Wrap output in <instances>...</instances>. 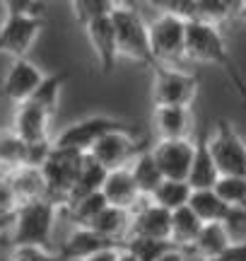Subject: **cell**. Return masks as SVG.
<instances>
[{
  "mask_svg": "<svg viewBox=\"0 0 246 261\" xmlns=\"http://www.w3.org/2000/svg\"><path fill=\"white\" fill-rule=\"evenodd\" d=\"M60 215V205L51 198H39L17 205L15 227L10 232V247H44L51 249L53 227Z\"/></svg>",
  "mask_w": 246,
  "mask_h": 261,
  "instance_id": "obj_1",
  "label": "cell"
},
{
  "mask_svg": "<svg viewBox=\"0 0 246 261\" xmlns=\"http://www.w3.org/2000/svg\"><path fill=\"white\" fill-rule=\"evenodd\" d=\"M150 51L155 65H179L186 61V19L171 12H160L147 22Z\"/></svg>",
  "mask_w": 246,
  "mask_h": 261,
  "instance_id": "obj_2",
  "label": "cell"
},
{
  "mask_svg": "<svg viewBox=\"0 0 246 261\" xmlns=\"http://www.w3.org/2000/svg\"><path fill=\"white\" fill-rule=\"evenodd\" d=\"M111 24H114L116 41H118V54L123 58H128V61L140 65H155L152 51H150L147 22L135 10V5L133 8H114Z\"/></svg>",
  "mask_w": 246,
  "mask_h": 261,
  "instance_id": "obj_3",
  "label": "cell"
},
{
  "mask_svg": "<svg viewBox=\"0 0 246 261\" xmlns=\"http://www.w3.org/2000/svg\"><path fill=\"white\" fill-rule=\"evenodd\" d=\"M186 61L227 68L232 63L227 39L218 24L186 19Z\"/></svg>",
  "mask_w": 246,
  "mask_h": 261,
  "instance_id": "obj_4",
  "label": "cell"
},
{
  "mask_svg": "<svg viewBox=\"0 0 246 261\" xmlns=\"http://www.w3.org/2000/svg\"><path fill=\"white\" fill-rule=\"evenodd\" d=\"M85 152H77V150H63V148H53L48 152V158L41 165V174L46 181V198L56 201L58 205L66 203L68 194L73 191L77 181V174L82 169L85 162Z\"/></svg>",
  "mask_w": 246,
  "mask_h": 261,
  "instance_id": "obj_5",
  "label": "cell"
},
{
  "mask_svg": "<svg viewBox=\"0 0 246 261\" xmlns=\"http://www.w3.org/2000/svg\"><path fill=\"white\" fill-rule=\"evenodd\" d=\"M200 80L196 73L179 65H155L152 75V104L191 107L198 97Z\"/></svg>",
  "mask_w": 246,
  "mask_h": 261,
  "instance_id": "obj_6",
  "label": "cell"
},
{
  "mask_svg": "<svg viewBox=\"0 0 246 261\" xmlns=\"http://www.w3.org/2000/svg\"><path fill=\"white\" fill-rule=\"evenodd\" d=\"M121 128H133V126L121 121V119H116V116H109V114H95V116H85V119L66 126L63 130H58L56 136L51 138V143H53V148L77 150V152L87 155L102 136H106L109 130H121Z\"/></svg>",
  "mask_w": 246,
  "mask_h": 261,
  "instance_id": "obj_7",
  "label": "cell"
},
{
  "mask_svg": "<svg viewBox=\"0 0 246 261\" xmlns=\"http://www.w3.org/2000/svg\"><path fill=\"white\" fill-rule=\"evenodd\" d=\"M210 152L220 174H246V140L227 119H218L212 133H208Z\"/></svg>",
  "mask_w": 246,
  "mask_h": 261,
  "instance_id": "obj_8",
  "label": "cell"
},
{
  "mask_svg": "<svg viewBox=\"0 0 246 261\" xmlns=\"http://www.w3.org/2000/svg\"><path fill=\"white\" fill-rule=\"evenodd\" d=\"M41 15H5L0 22V54L15 58H27L44 29Z\"/></svg>",
  "mask_w": 246,
  "mask_h": 261,
  "instance_id": "obj_9",
  "label": "cell"
},
{
  "mask_svg": "<svg viewBox=\"0 0 246 261\" xmlns=\"http://www.w3.org/2000/svg\"><path fill=\"white\" fill-rule=\"evenodd\" d=\"M135 128H121V130H109L106 136L97 140L92 150L87 152L92 160H97L104 169H118L128 167L133 162V158L145 150L147 145L133 136Z\"/></svg>",
  "mask_w": 246,
  "mask_h": 261,
  "instance_id": "obj_10",
  "label": "cell"
},
{
  "mask_svg": "<svg viewBox=\"0 0 246 261\" xmlns=\"http://www.w3.org/2000/svg\"><path fill=\"white\" fill-rule=\"evenodd\" d=\"M152 158L164 179H189L196 140L191 138H160L150 145Z\"/></svg>",
  "mask_w": 246,
  "mask_h": 261,
  "instance_id": "obj_11",
  "label": "cell"
},
{
  "mask_svg": "<svg viewBox=\"0 0 246 261\" xmlns=\"http://www.w3.org/2000/svg\"><path fill=\"white\" fill-rule=\"evenodd\" d=\"M41 80H44V73L29 58H15L3 85H0V94L15 104L27 102V99H32V94L37 92Z\"/></svg>",
  "mask_w": 246,
  "mask_h": 261,
  "instance_id": "obj_12",
  "label": "cell"
},
{
  "mask_svg": "<svg viewBox=\"0 0 246 261\" xmlns=\"http://www.w3.org/2000/svg\"><path fill=\"white\" fill-rule=\"evenodd\" d=\"M85 29L87 34V41L89 46L95 51V58H97V65L102 73H111L114 65L118 63V41H116V32H114V24H111V15L109 17H99L95 22H89Z\"/></svg>",
  "mask_w": 246,
  "mask_h": 261,
  "instance_id": "obj_13",
  "label": "cell"
},
{
  "mask_svg": "<svg viewBox=\"0 0 246 261\" xmlns=\"http://www.w3.org/2000/svg\"><path fill=\"white\" fill-rule=\"evenodd\" d=\"M51 114L44 112L39 104L32 99L15 104V114H12V130L17 133L24 143H41V140H51L48 126H51Z\"/></svg>",
  "mask_w": 246,
  "mask_h": 261,
  "instance_id": "obj_14",
  "label": "cell"
},
{
  "mask_svg": "<svg viewBox=\"0 0 246 261\" xmlns=\"http://www.w3.org/2000/svg\"><path fill=\"white\" fill-rule=\"evenodd\" d=\"M169 230H171V211L152 203L150 198H145L131 213V234L155 237V240H169Z\"/></svg>",
  "mask_w": 246,
  "mask_h": 261,
  "instance_id": "obj_15",
  "label": "cell"
},
{
  "mask_svg": "<svg viewBox=\"0 0 246 261\" xmlns=\"http://www.w3.org/2000/svg\"><path fill=\"white\" fill-rule=\"evenodd\" d=\"M102 194H104L109 205L126 208V211H131V213L145 201L140 196V191H138V187H135V181H133L131 169L128 167L109 169L104 184H102Z\"/></svg>",
  "mask_w": 246,
  "mask_h": 261,
  "instance_id": "obj_16",
  "label": "cell"
},
{
  "mask_svg": "<svg viewBox=\"0 0 246 261\" xmlns=\"http://www.w3.org/2000/svg\"><path fill=\"white\" fill-rule=\"evenodd\" d=\"M109 247H118V244L104 240L92 227H77V225H73L70 234L60 242V247L56 252L63 261H82L87 256H92V254L102 252V249H109Z\"/></svg>",
  "mask_w": 246,
  "mask_h": 261,
  "instance_id": "obj_17",
  "label": "cell"
},
{
  "mask_svg": "<svg viewBox=\"0 0 246 261\" xmlns=\"http://www.w3.org/2000/svg\"><path fill=\"white\" fill-rule=\"evenodd\" d=\"M152 121L160 138H189L193 128L191 107H176V104H155Z\"/></svg>",
  "mask_w": 246,
  "mask_h": 261,
  "instance_id": "obj_18",
  "label": "cell"
},
{
  "mask_svg": "<svg viewBox=\"0 0 246 261\" xmlns=\"http://www.w3.org/2000/svg\"><path fill=\"white\" fill-rule=\"evenodd\" d=\"M218 179H220V169L215 165L212 152H210L208 133L203 130L196 138V152H193V162H191V172L186 181L191 184V189H212Z\"/></svg>",
  "mask_w": 246,
  "mask_h": 261,
  "instance_id": "obj_19",
  "label": "cell"
},
{
  "mask_svg": "<svg viewBox=\"0 0 246 261\" xmlns=\"http://www.w3.org/2000/svg\"><path fill=\"white\" fill-rule=\"evenodd\" d=\"M10 181V187L17 196V203H29V201H39V198H46V181H44V174L39 167H29V165H22V167L12 169L5 174Z\"/></svg>",
  "mask_w": 246,
  "mask_h": 261,
  "instance_id": "obj_20",
  "label": "cell"
},
{
  "mask_svg": "<svg viewBox=\"0 0 246 261\" xmlns=\"http://www.w3.org/2000/svg\"><path fill=\"white\" fill-rule=\"evenodd\" d=\"M89 227L102 234L104 240L121 247L126 242V237L131 234V211L116 208V205H106L104 211L95 218V223L89 225Z\"/></svg>",
  "mask_w": 246,
  "mask_h": 261,
  "instance_id": "obj_21",
  "label": "cell"
},
{
  "mask_svg": "<svg viewBox=\"0 0 246 261\" xmlns=\"http://www.w3.org/2000/svg\"><path fill=\"white\" fill-rule=\"evenodd\" d=\"M229 244H232V240H229L225 225L222 223H203V227H200V232H198V237H196L193 247L189 249V254L198 256L200 261H212L215 256H220V254L225 252Z\"/></svg>",
  "mask_w": 246,
  "mask_h": 261,
  "instance_id": "obj_22",
  "label": "cell"
},
{
  "mask_svg": "<svg viewBox=\"0 0 246 261\" xmlns=\"http://www.w3.org/2000/svg\"><path fill=\"white\" fill-rule=\"evenodd\" d=\"M128 169H131V177H133V181H135V187H138L142 198H150L152 191L157 189V184L164 179L160 167H157V162H155V158H152L150 148L140 150V152L133 158L131 165H128Z\"/></svg>",
  "mask_w": 246,
  "mask_h": 261,
  "instance_id": "obj_23",
  "label": "cell"
},
{
  "mask_svg": "<svg viewBox=\"0 0 246 261\" xmlns=\"http://www.w3.org/2000/svg\"><path fill=\"white\" fill-rule=\"evenodd\" d=\"M200 227V218L193 211H191L189 205H183V208H176V211H171V230H169V242L174 247H179V249H186L189 252L193 242H196V237H198Z\"/></svg>",
  "mask_w": 246,
  "mask_h": 261,
  "instance_id": "obj_24",
  "label": "cell"
},
{
  "mask_svg": "<svg viewBox=\"0 0 246 261\" xmlns=\"http://www.w3.org/2000/svg\"><path fill=\"white\" fill-rule=\"evenodd\" d=\"M189 208L200 218V223H222L229 213V205L215 194V189H193Z\"/></svg>",
  "mask_w": 246,
  "mask_h": 261,
  "instance_id": "obj_25",
  "label": "cell"
},
{
  "mask_svg": "<svg viewBox=\"0 0 246 261\" xmlns=\"http://www.w3.org/2000/svg\"><path fill=\"white\" fill-rule=\"evenodd\" d=\"M106 198L102 191H95V194L89 196H82V198H77V201H70V203L60 205V213L68 215V220L77 227H89V225L95 223V218L102 211L106 208Z\"/></svg>",
  "mask_w": 246,
  "mask_h": 261,
  "instance_id": "obj_26",
  "label": "cell"
},
{
  "mask_svg": "<svg viewBox=\"0 0 246 261\" xmlns=\"http://www.w3.org/2000/svg\"><path fill=\"white\" fill-rule=\"evenodd\" d=\"M68 80H70V70H56V73L44 75V80L37 87V92L32 94V102L39 104L44 112H48L53 116L58 104H60V92H63Z\"/></svg>",
  "mask_w": 246,
  "mask_h": 261,
  "instance_id": "obj_27",
  "label": "cell"
},
{
  "mask_svg": "<svg viewBox=\"0 0 246 261\" xmlns=\"http://www.w3.org/2000/svg\"><path fill=\"white\" fill-rule=\"evenodd\" d=\"M191 184L186 179H162L157 189L152 191L150 201L152 203L162 205L167 211H176V208H183L189 205V198H191Z\"/></svg>",
  "mask_w": 246,
  "mask_h": 261,
  "instance_id": "obj_28",
  "label": "cell"
},
{
  "mask_svg": "<svg viewBox=\"0 0 246 261\" xmlns=\"http://www.w3.org/2000/svg\"><path fill=\"white\" fill-rule=\"evenodd\" d=\"M106 172H109V169H104L97 160H92L89 155H87L85 162H82V169H80V174H77L75 187H73V191H70L68 198H66V203L77 201V198H82V196L95 194V191H102V184H104V179H106Z\"/></svg>",
  "mask_w": 246,
  "mask_h": 261,
  "instance_id": "obj_29",
  "label": "cell"
},
{
  "mask_svg": "<svg viewBox=\"0 0 246 261\" xmlns=\"http://www.w3.org/2000/svg\"><path fill=\"white\" fill-rule=\"evenodd\" d=\"M27 165V143L15 130H0V167L3 174Z\"/></svg>",
  "mask_w": 246,
  "mask_h": 261,
  "instance_id": "obj_30",
  "label": "cell"
},
{
  "mask_svg": "<svg viewBox=\"0 0 246 261\" xmlns=\"http://www.w3.org/2000/svg\"><path fill=\"white\" fill-rule=\"evenodd\" d=\"M126 252H131L138 261H157L162 254L171 249L174 244L169 240H155V237H138V234H131L126 237V242L121 244Z\"/></svg>",
  "mask_w": 246,
  "mask_h": 261,
  "instance_id": "obj_31",
  "label": "cell"
},
{
  "mask_svg": "<svg viewBox=\"0 0 246 261\" xmlns=\"http://www.w3.org/2000/svg\"><path fill=\"white\" fill-rule=\"evenodd\" d=\"M212 189H215V194L229 208L246 205V177H239V174H220V179L215 181Z\"/></svg>",
  "mask_w": 246,
  "mask_h": 261,
  "instance_id": "obj_32",
  "label": "cell"
},
{
  "mask_svg": "<svg viewBox=\"0 0 246 261\" xmlns=\"http://www.w3.org/2000/svg\"><path fill=\"white\" fill-rule=\"evenodd\" d=\"M70 8H73L77 24L87 27L89 22L99 17H109L114 12V3L111 0H70Z\"/></svg>",
  "mask_w": 246,
  "mask_h": 261,
  "instance_id": "obj_33",
  "label": "cell"
},
{
  "mask_svg": "<svg viewBox=\"0 0 246 261\" xmlns=\"http://www.w3.org/2000/svg\"><path fill=\"white\" fill-rule=\"evenodd\" d=\"M232 242H246V205L229 208L227 218L222 220Z\"/></svg>",
  "mask_w": 246,
  "mask_h": 261,
  "instance_id": "obj_34",
  "label": "cell"
},
{
  "mask_svg": "<svg viewBox=\"0 0 246 261\" xmlns=\"http://www.w3.org/2000/svg\"><path fill=\"white\" fill-rule=\"evenodd\" d=\"M8 261H63L53 249L44 247H10Z\"/></svg>",
  "mask_w": 246,
  "mask_h": 261,
  "instance_id": "obj_35",
  "label": "cell"
},
{
  "mask_svg": "<svg viewBox=\"0 0 246 261\" xmlns=\"http://www.w3.org/2000/svg\"><path fill=\"white\" fill-rule=\"evenodd\" d=\"M5 15H41V0H0Z\"/></svg>",
  "mask_w": 246,
  "mask_h": 261,
  "instance_id": "obj_36",
  "label": "cell"
},
{
  "mask_svg": "<svg viewBox=\"0 0 246 261\" xmlns=\"http://www.w3.org/2000/svg\"><path fill=\"white\" fill-rule=\"evenodd\" d=\"M17 196H15V191H12V187H10L8 177L3 174L0 177V211H5V213H15L17 211Z\"/></svg>",
  "mask_w": 246,
  "mask_h": 261,
  "instance_id": "obj_37",
  "label": "cell"
},
{
  "mask_svg": "<svg viewBox=\"0 0 246 261\" xmlns=\"http://www.w3.org/2000/svg\"><path fill=\"white\" fill-rule=\"evenodd\" d=\"M212 261H246V242H232L225 252Z\"/></svg>",
  "mask_w": 246,
  "mask_h": 261,
  "instance_id": "obj_38",
  "label": "cell"
},
{
  "mask_svg": "<svg viewBox=\"0 0 246 261\" xmlns=\"http://www.w3.org/2000/svg\"><path fill=\"white\" fill-rule=\"evenodd\" d=\"M225 70H227L229 80H232V85H234V90H237L239 97H241V102L246 104V80L241 77V75H239V68L234 65V61H232V63H229L227 68H225Z\"/></svg>",
  "mask_w": 246,
  "mask_h": 261,
  "instance_id": "obj_39",
  "label": "cell"
},
{
  "mask_svg": "<svg viewBox=\"0 0 246 261\" xmlns=\"http://www.w3.org/2000/svg\"><path fill=\"white\" fill-rule=\"evenodd\" d=\"M157 261H191V254L186 249H179V247H171L167 252L162 254Z\"/></svg>",
  "mask_w": 246,
  "mask_h": 261,
  "instance_id": "obj_40",
  "label": "cell"
},
{
  "mask_svg": "<svg viewBox=\"0 0 246 261\" xmlns=\"http://www.w3.org/2000/svg\"><path fill=\"white\" fill-rule=\"evenodd\" d=\"M118 249L121 247H109V249H102V252L92 254V256H87L82 261H116L118 259Z\"/></svg>",
  "mask_w": 246,
  "mask_h": 261,
  "instance_id": "obj_41",
  "label": "cell"
},
{
  "mask_svg": "<svg viewBox=\"0 0 246 261\" xmlns=\"http://www.w3.org/2000/svg\"><path fill=\"white\" fill-rule=\"evenodd\" d=\"M12 227H15V213L0 211V237H10Z\"/></svg>",
  "mask_w": 246,
  "mask_h": 261,
  "instance_id": "obj_42",
  "label": "cell"
},
{
  "mask_svg": "<svg viewBox=\"0 0 246 261\" xmlns=\"http://www.w3.org/2000/svg\"><path fill=\"white\" fill-rule=\"evenodd\" d=\"M222 5H225V8H227L229 12H232V17H237L239 10H241V8L246 5V0H222Z\"/></svg>",
  "mask_w": 246,
  "mask_h": 261,
  "instance_id": "obj_43",
  "label": "cell"
},
{
  "mask_svg": "<svg viewBox=\"0 0 246 261\" xmlns=\"http://www.w3.org/2000/svg\"><path fill=\"white\" fill-rule=\"evenodd\" d=\"M116 261H138V259H135L131 252H126V249L121 247V249H118V259H116Z\"/></svg>",
  "mask_w": 246,
  "mask_h": 261,
  "instance_id": "obj_44",
  "label": "cell"
},
{
  "mask_svg": "<svg viewBox=\"0 0 246 261\" xmlns=\"http://www.w3.org/2000/svg\"><path fill=\"white\" fill-rule=\"evenodd\" d=\"M111 3H114V8H133L135 0H111Z\"/></svg>",
  "mask_w": 246,
  "mask_h": 261,
  "instance_id": "obj_45",
  "label": "cell"
},
{
  "mask_svg": "<svg viewBox=\"0 0 246 261\" xmlns=\"http://www.w3.org/2000/svg\"><path fill=\"white\" fill-rule=\"evenodd\" d=\"M237 19H241V22H246V5H244V8H241V10H239Z\"/></svg>",
  "mask_w": 246,
  "mask_h": 261,
  "instance_id": "obj_46",
  "label": "cell"
},
{
  "mask_svg": "<svg viewBox=\"0 0 246 261\" xmlns=\"http://www.w3.org/2000/svg\"><path fill=\"white\" fill-rule=\"evenodd\" d=\"M3 247H10V237H0V249Z\"/></svg>",
  "mask_w": 246,
  "mask_h": 261,
  "instance_id": "obj_47",
  "label": "cell"
},
{
  "mask_svg": "<svg viewBox=\"0 0 246 261\" xmlns=\"http://www.w3.org/2000/svg\"><path fill=\"white\" fill-rule=\"evenodd\" d=\"M244 177H246V174H244Z\"/></svg>",
  "mask_w": 246,
  "mask_h": 261,
  "instance_id": "obj_48",
  "label": "cell"
}]
</instances>
